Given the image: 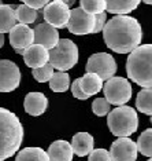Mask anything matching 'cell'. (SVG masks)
<instances>
[{"instance_id": "12", "label": "cell", "mask_w": 152, "mask_h": 161, "mask_svg": "<svg viewBox=\"0 0 152 161\" xmlns=\"http://www.w3.org/2000/svg\"><path fill=\"white\" fill-rule=\"evenodd\" d=\"M33 33H34L33 44H38L48 51L52 50L58 44V42H59V33H58V31L45 22L38 24L33 29Z\"/></svg>"}, {"instance_id": "25", "label": "cell", "mask_w": 152, "mask_h": 161, "mask_svg": "<svg viewBox=\"0 0 152 161\" xmlns=\"http://www.w3.org/2000/svg\"><path fill=\"white\" fill-rule=\"evenodd\" d=\"M136 145H137V152H140L143 156L149 158L152 156V130L151 128L145 130L140 135Z\"/></svg>"}, {"instance_id": "15", "label": "cell", "mask_w": 152, "mask_h": 161, "mask_svg": "<svg viewBox=\"0 0 152 161\" xmlns=\"http://www.w3.org/2000/svg\"><path fill=\"white\" fill-rule=\"evenodd\" d=\"M23 108L28 114L30 116H41L48 109V98L43 92H29L25 97Z\"/></svg>"}, {"instance_id": "27", "label": "cell", "mask_w": 152, "mask_h": 161, "mask_svg": "<svg viewBox=\"0 0 152 161\" xmlns=\"http://www.w3.org/2000/svg\"><path fill=\"white\" fill-rule=\"evenodd\" d=\"M33 77L37 80L38 83H47V81H49L51 77H52V75H53V68L49 64H47L44 65L43 68H40V69H33Z\"/></svg>"}, {"instance_id": "30", "label": "cell", "mask_w": 152, "mask_h": 161, "mask_svg": "<svg viewBox=\"0 0 152 161\" xmlns=\"http://www.w3.org/2000/svg\"><path fill=\"white\" fill-rule=\"evenodd\" d=\"M107 22V13H101L95 15V29H93V33H99L104 29Z\"/></svg>"}, {"instance_id": "2", "label": "cell", "mask_w": 152, "mask_h": 161, "mask_svg": "<svg viewBox=\"0 0 152 161\" xmlns=\"http://www.w3.org/2000/svg\"><path fill=\"white\" fill-rule=\"evenodd\" d=\"M23 141V127L15 113L0 108V161L13 157Z\"/></svg>"}, {"instance_id": "20", "label": "cell", "mask_w": 152, "mask_h": 161, "mask_svg": "<svg viewBox=\"0 0 152 161\" xmlns=\"http://www.w3.org/2000/svg\"><path fill=\"white\" fill-rule=\"evenodd\" d=\"M18 24L14 7L8 4H0V33H10V31Z\"/></svg>"}, {"instance_id": "7", "label": "cell", "mask_w": 152, "mask_h": 161, "mask_svg": "<svg viewBox=\"0 0 152 161\" xmlns=\"http://www.w3.org/2000/svg\"><path fill=\"white\" fill-rule=\"evenodd\" d=\"M86 73H95L101 80H110L117 72V62L107 53H96L86 62Z\"/></svg>"}, {"instance_id": "4", "label": "cell", "mask_w": 152, "mask_h": 161, "mask_svg": "<svg viewBox=\"0 0 152 161\" xmlns=\"http://www.w3.org/2000/svg\"><path fill=\"white\" fill-rule=\"evenodd\" d=\"M107 124L113 135L118 138H129L139 128V116L130 106H118L108 113Z\"/></svg>"}, {"instance_id": "31", "label": "cell", "mask_w": 152, "mask_h": 161, "mask_svg": "<svg viewBox=\"0 0 152 161\" xmlns=\"http://www.w3.org/2000/svg\"><path fill=\"white\" fill-rule=\"evenodd\" d=\"M23 4L29 7V8L38 11L40 8H44V7L48 4V2H47V0H25Z\"/></svg>"}, {"instance_id": "1", "label": "cell", "mask_w": 152, "mask_h": 161, "mask_svg": "<svg viewBox=\"0 0 152 161\" xmlns=\"http://www.w3.org/2000/svg\"><path fill=\"white\" fill-rule=\"evenodd\" d=\"M104 43L118 54H130L141 44L143 31L139 21L129 15H117L106 22L103 29Z\"/></svg>"}, {"instance_id": "26", "label": "cell", "mask_w": 152, "mask_h": 161, "mask_svg": "<svg viewBox=\"0 0 152 161\" xmlns=\"http://www.w3.org/2000/svg\"><path fill=\"white\" fill-rule=\"evenodd\" d=\"M79 8H82L88 14L97 15V14L106 13V0H81Z\"/></svg>"}, {"instance_id": "35", "label": "cell", "mask_w": 152, "mask_h": 161, "mask_svg": "<svg viewBox=\"0 0 152 161\" xmlns=\"http://www.w3.org/2000/svg\"><path fill=\"white\" fill-rule=\"evenodd\" d=\"M0 4H3V3H2V2H0Z\"/></svg>"}, {"instance_id": "17", "label": "cell", "mask_w": 152, "mask_h": 161, "mask_svg": "<svg viewBox=\"0 0 152 161\" xmlns=\"http://www.w3.org/2000/svg\"><path fill=\"white\" fill-rule=\"evenodd\" d=\"M93 145H95V139L89 132H78L73 136L70 146L74 154L78 157H85L89 156V153L93 150Z\"/></svg>"}, {"instance_id": "3", "label": "cell", "mask_w": 152, "mask_h": 161, "mask_svg": "<svg viewBox=\"0 0 152 161\" xmlns=\"http://www.w3.org/2000/svg\"><path fill=\"white\" fill-rule=\"evenodd\" d=\"M128 77L143 88L152 86V46L143 44L130 53L126 62Z\"/></svg>"}, {"instance_id": "9", "label": "cell", "mask_w": 152, "mask_h": 161, "mask_svg": "<svg viewBox=\"0 0 152 161\" xmlns=\"http://www.w3.org/2000/svg\"><path fill=\"white\" fill-rule=\"evenodd\" d=\"M68 32L73 35H90L95 29V15L85 13L82 8H73L70 10V19L67 26Z\"/></svg>"}, {"instance_id": "5", "label": "cell", "mask_w": 152, "mask_h": 161, "mask_svg": "<svg viewBox=\"0 0 152 161\" xmlns=\"http://www.w3.org/2000/svg\"><path fill=\"white\" fill-rule=\"evenodd\" d=\"M48 53V64L53 68V70L56 69L58 72H66L78 62V47L70 39H59L58 44Z\"/></svg>"}, {"instance_id": "32", "label": "cell", "mask_w": 152, "mask_h": 161, "mask_svg": "<svg viewBox=\"0 0 152 161\" xmlns=\"http://www.w3.org/2000/svg\"><path fill=\"white\" fill-rule=\"evenodd\" d=\"M71 92H73V97H75L77 99H81V101H85V99H88V98H89V97H86V95L82 92L81 88H79L78 79L74 80L73 84H71Z\"/></svg>"}, {"instance_id": "10", "label": "cell", "mask_w": 152, "mask_h": 161, "mask_svg": "<svg viewBox=\"0 0 152 161\" xmlns=\"http://www.w3.org/2000/svg\"><path fill=\"white\" fill-rule=\"evenodd\" d=\"M21 83V70L10 59L0 61V92H11Z\"/></svg>"}, {"instance_id": "24", "label": "cell", "mask_w": 152, "mask_h": 161, "mask_svg": "<svg viewBox=\"0 0 152 161\" xmlns=\"http://www.w3.org/2000/svg\"><path fill=\"white\" fill-rule=\"evenodd\" d=\"M14 13H15L17 21H18L19 24H22V25L33 24V22H36V19H37V17H38V14H37V11H36V10L29 8V7H26L25 4L18 6L17 10H15Z\"/></svg>"}, {"instance_id": "23", "label": "cell", "mask_w": 152, "mask_h": 161, "mask_svg": "<svg viewBox=\"0 0 152 161\" xmlns=\"http://www.w3.org/2000/svg\"><path fill=\"white\" fill-rule=\"evenodd\" d=\"M136 108L137 110L144 114H152V91L151 88H143L137 94L136 98Z\"/></svg>"}, {"instance_id": "29", "label": "cell", "mask_w": 152, "mask_h": 161, "mask_svg": "<svg viewBox=\"0 0 152 161\" xmlns=\"http://www.w3.org/2000/svg\"><path fill=\"white\" fill-rule=\"evenodd\" d=\"M88 161H111L110 153L106 149H95L89 153Z\"/></svg>"}, {"instance_id": "16", "label": "cell", "mask_w": 152, "mask_h": 161, "mask_svg": "<svg viewBox=\"0 0 152 161\" xmlns=\"http://www.w3.org/2000/svg\"><path fill=\"white\" fill-rule=\"evenodd\" d=\"M48 158L49 161H71L73 160V149L67 141H55L48 147Z\"/></svg>"}, {"instance_id": "13", "label": "cell", "mask_w": 152, "mask_h": 161, "mask_svg": "<svg viewBox=\"0 0 152 161\" xmlns=\"http://www.w3.org/2000/svg\"><path fill=\"white\" fill-rule=\"evenodd\" d=\"M33 29H30L28 25L17 24L10 31V43H11L14 50H26L28 47L33 44Z\"/></svg>"}, {"instance_id": "8", "label": "cell", "mask_w": 152, "mask_h": 161, "mask_svg": "<svg viewBox=\"0 0 152 161\" xmlns=\"http://www.w3.org/2000/svg\"><path fill=\"white\" fill-rule=\"evenodd\" d=\"M43 15H44L45 24L55 29H63L67 26L68 19H70V8L64 4L62 0H55V2L48 3L43 8Z\"/></svg>"}, {"instance_id": "6", "label": "cell", "mask_w": 152, "mask_h": 161, "mask_svg": "<svg viewBox=\"0 0 152 161\" xmlns=\"http://www.w3.org/2000/svg\"><path fill=\"white\" fill-rule=\"evenodd\" d=\"M104 99L110 105L125 106L132 98V86L125 77H111L103 87Z\"/></svg>"}, {"instance_id": "18", "label": "cell", "mask_w": 152, "mask_h": 161, "mask_svg": "<svg viewBox=\"0 0 152 161\" xmlns=\"http://www.w3.org/2000/svg\"><path fill=\"white\" fill-rule=\"evenodd\" d=\"M79 88L86 97H92L103 90V80L95 73H86L81 79H78Z\"/></svg>"}, {"instance_id": "14", "label": "cell", "mask_w": 152, "mask_h": 161, "mask_svg": "<svg viewBox=\"0 0 152 161\" xmlns=\"http://www.w3.org/2000/svg\"><path fill=\"white\" fill-rule=\"evenodd\" d=\"M49 59V53L44 47L38 44H32L23 51V62L26 66L32 69H40L44 65L48 64Z\"/></svg>"}, {"instance_id": "22", "label": "cell", "mask_w": 152, "mask_h": 161, "mask_svg": "<svg viewBox=\"0 0 152 161\" xmlns=\"http://www.w3.org/2000/svg\"><path fill=\"white\" fill-rule=\"evenodd\" d=\"M49 88L53 92H66L70 88V76L66 72H53L49 80Z\"/></svg>"}, {"instance_id": "28", "label": "cell", "mask_w": 152, "mask_h": 161, "mask_svg": "<svg viewBox=\"0 0 152 161\" xmlns=\"http://www.w3.org/2000/svg\"><path fill=\"white\" fill-rule=\"evenodd\" d=\"M110 109H111V105L108 103L104 98H97V99H95L92 103V112L99 117L108 114V113H110Z\"/></svg>"}, {"instance_id": "21", "label": "cell", "mask_w": 152, "mask_h": 161, "mask_svg": "<svg viewBox=\"0 0 152 161\" xmlns=\"http://www.w3.org/2000/svg\"><path fill=\"white\" fill-rule=\"evenodd\" d=\"M15 161H49V158L41 147H25L17 154Z\"/></svg>"}, {"instance_id": "36", "label": "cell", "mask_w": 152, "mask_h": 161, "mask_svg": "<svg viewBox=\"0 0 152 161\" xmlns=\"http://www.w3.org/2000/svg\"><path fill=\"white\" fill-rule=\"evenodd\" d=\"M148 161H151V160H148Z\"/></svg>"}, {"instance_id": "34", "label": "cell", "mask_w": 152, "mask_h": 161, "mask_svg": "<svg viewBox=\"0 0 152 161\" xmlns=\"http://www.w3.org/2000/svg\"><path fill=\"white\" fill-rule=\"evenodd\" d=\"M23 51H25V50H15V53H17V54H21V55H23Z\"/></svg>"}, {"instance_id": "33", "label": "cell", "mask_w": 152, "mask_h": 161, "mask_svg": "<svg viewBox=\"0 0 152 161\" xmlns=\"http://www.w3.org/2000/svg\"><path fill=\"white\" fill-rule=\"evenodd\" d=\"M4 46V35H2L0 33V48Z\"/></svg>"}, {"instance_id": "11", "label": "cell", "mask_w": 152, "mask_h": 161, "mask_svg": "<svg viewBox=\"0 0 152 161\" xmlns=\"http://www.w3.org/2000/svg\"><path fill=\"white\" fill-rule=\"evenodd\" d=\"M111 161H136L137 160V145L130 138H119L111 145L110 149Z\"/></svg>"}, {"instance_id": "19", "label": "cell", "mask_w": 152, "mask_h": 161, "mask_svg": "<svg viewBox=\"0 0 152 161\" xmlns=\"http://www.w3.org/2000/svg\"><path fill=\"white\" fill-rule=\"evenodd\" d=\"M140 4V0H110L106 2V11L117 15H125L132 13Z\"/></svg>"}]
</instances>
